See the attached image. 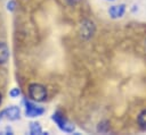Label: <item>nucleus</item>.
Returning <instances> with one entry per match:
<instances>
[{"label": "nucleus", "mask_w": 146, "mask_h": 135, "mask_svg": "<svg viewBox=\"0 0 146 135\" xmlns=\"http://www.w3.org/2000/svg\"><path fill=\"white\" fill-rule=\"evenodd\" d=\"M29 95L33 101L42 102L47 99V90L39 83H33L29 86Z\"/></svg>", "instance_id": "obj_1"}, {"label": "nucleus", "mask_w": 146, "mask_h": 135, "mask_svg": "<svg viewBox=\"0 0 146 135\" xmlns=\"http://www.w3.org/2000/svg\"><path fill=\"white\" fill-rule=\"evenodd\" d=\"M51 118L57 124V126L59 127V129H62L63 132H65V133H72L74 130V125L71 121H68L60 111H56L52 115Z\"/></svg>", "instance_id": "obj_2"}, {"label": "nucleus", "mask_w": 146, "mask_h": 135, "mask_svg": "<svg viewBox=\"0 0 146 135\" xmlns=\"http://www.w3.org/2000/svg\"><path fill=\"white\" fill-rule=\"evenodd\" d=\"M24 103H25V115L27 117H31V118L38 117V116H41L44 112V109L43 108L35 106L34 103H32L29 100H25Z\"/></svg>", "instance_id": "obj_3"}, {"label": "nucleus", "mask_w": 146, "mask_h": 135, "mask_svg": "<svg viewBox=\"0 0 146 135\" xmlns=\"http://www.w3.org/2000/svg\"><path fill=\"white\" fill-rule=\"evenodd\" d=\"M95 33V25L90 20H83L80 25V34L83 39H90Z\"/></svg>", "instance_id": "obj_4"}, {"label": "nucleus", "mask_w": 146, "mask_h": 135, "mask_svg": "<svg viewBox=\"0 0 146 135\" xmlns=\"http://www.w3.org/2000/svg\"><path fill=\"white\" fill-rule=\"evenodd\" d=\"M124 11H125V6L122 3V5H119V6H112V7H110V9H108V14H110V16L112 17V18H120V17H122L123 16V14H124Z\"/></svg>", "instance_id": "obj_5"}, {"label": "nucleus", "mask_w": 146, "mask_h": 135, "mask_svg": "<svg viewBox=\"0 0 146 135\" xmlns=\"http://www.w3.org/2000/svg\"><path fill=\"white\" fill-rule=\"evenodd\" d=\"M2 113H3V115H6V117H7L9 120H16V119H18V118H19L21 110H19V108H18V107L13 106V107H9L8 109L3 110V111H2Z\"/></svg>", "instance_id": "obj_6"}, {"label": "nucleus", "mask_w": 146, "mask_h": 135, "mask_svg": "<svg viewBox=\"0 0 146 135\" xmlns=\"http://www.w3.org/2000/svg\"><path fill=\"white\" fill-rule=\"evenodd\" d=\"M9 59V49L6 43L0 42V65H3Z\"/></svg>", "instance_id": "obj_7"}, {"label": "nucleus", "mask_w": 146, "mask_h": 135, "mask_svg": "<svg viewBox=\"0 0 146 135\" xmlns=\"http://www.w3.org/2000/svg\"><path fill=\"white\" fill-rule=\"evenodd\" d=\"M30 133L32 135H35V134H41L42 133V128L40 126L39 123H32L30 125Z\"/></svg>", "instance_id": "obj_8"}, {"label": "nucleus", "mask_w": 146, "mask_h": 135, "mask_svg": "<svg viewBox=\"0 0 146 135\" xmlns=\"http://www.w3.org/2000/svg\"><path fill=\"white\" fill-rule=\"evenodd\" d=\"M137 121H138V124H139L141 127H146V110H143V111L138 115Z\"/></svg>", "instance_id": "obj_9"}, {"label": "nucleus", "mask_w": 146, "mask_h": 135, "mask_svg": "<svg viewBox=\"0 0 146 135\" xmlns=\"http://www.w3.org/2000/svg\"><path fill=\"white\" fill-rule=\"evenodd\" d=\"M108 123L105 120V121H102V123H99V126H98V132H102V133H104V132H106L107 130V128H108V125H107Z\"/></svg>", "instance_id": "obj_10"}, {"label": "nucleus", "mask_w": 146, "mask_h": 135, "mask_svg": "<svg viewBox=\"0 0 146 135\" xmlns=\"http://www.w3.org/2000/svg\"><path fill=\"white\" fill-rule=\"evenodd\" d=\"M21 94V91H19V88H13L10 92H9V95L11 96V98H17L18 95Z\"/></svg>", "instance_id": "obj_11"}, {"label": "nucleus", "mask_w": 146, "mask_h": 135, "mask_svg": "<svg viewBox=\"0 0 146 135\" xmlns=\"http://www.w3.org/2000/svg\"><path fill=\"white\" fill-rule=\"evenodd\" d=\"M7 9L9 11H14V9H15V1L14 0H10L7 2Z\"/></svg>", "instance_id": "obj_12"}, {"label": "nucleus", "mask_w": 146, "mask_h": 135, "mask_svg": "<svg viewBox=\"0 0 146 135\" xmlns=\"http://www.w3.org/2000/svg\"><path fill=\"white\" fill-rule=\"evenodd\" d=\"M65 1H66V2H67L70 6H74V5H76V3H78L80 0H65Z\"/></svg>", "instance_id": "obj_13"}, {"label": "nucleus", "mask_w": 146, "mask_h": 135, "mask_svg": "<svg viewBox=\"0 0 146 135\" xmlns=\"http://www.w3.org/2000/svg\"><path fill=\"white\" fill-rule=\"evenodd\" d=\"M1 102H2V95H1V93H0V104H1Z\"/></svg>", "instance_id": "obj_14"}, {"label": "nucleus", "mask_w": 146, "mask_h": 135, "mask_svg": "<svg viewBox=\"0 0 146 135\" xmlns=\"http://www.w3.org/2000/svg\"><path fill=\"white\" fill-rule=\"evenodd\" d=\"M145 47H146V41H145Z\"/></svg>", "instance_id": "obj_15"}, {"label": "nucleus", "mask_w": 146, "mask_h": 135, "mask_svg": "<svg viewBox=\"0 0 146 135\" xmlns=\"http://www.w3.org/2000/svg\"><path fill=\"white\" fill-rule=\"evenodd\" d=\"M1 115H2V113H0V117H1Z\"/></svg>", "instance_id": "obj_16"}]
</instances>
